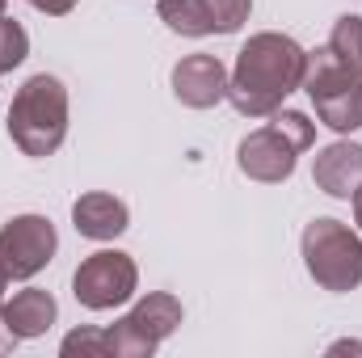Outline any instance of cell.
<instances>
[{"label":"cell","instance_id":"cell-15","mask_svg":"<svg viewBox=\"0 0 362 358\" xmlns=\"http://www.w3.org/2000/svg\"><path fill=\"white\" fill-rule=\"evenodd\" d=\"M25 55H30V34L21 30V21L0 17V76L13 72V68H21Z\"/></svg>","mask_w":362,"mask_h":358},{"label":"cell","instance_id":"cell-8","mask_svg":"<svg viewBox=\"0 0 362 358\" xmlns=\"http://www.w3.org/2000/svg\"><path fill=\"white\" fill-rule=\"evenodd\" d=\"M55 249H59V236H55V224L47 215H17L0 228V266L17 282L47 270Z\"/></svg>","mask_w":362,"mask_h":358},{"label":"cell","instance_id":"cell-18","mask_svg":"<svg viewBox=\"0 0 362 358\" xmlns=\"http://www.w3.org/2000/svg\"><path fill=\"white\" fill-rule=\"evenodd\" d=\"M38 13H47V17H64V13H72L81 0H30Z\"/></svg>","mask_w":362,"mask_h":358},{"label":"cell","instance_id":"cell-10","mask_svg":"<svg viewBox=\"0 0 362 358\" xmlns=\"http://www.w3.org/2000/svg\"><path fill=\"white\" fill-rule=\"evenodd\" d=\"M312 181L329 198H354V190L362 185V144L337 139V144L320 148L312 161Z\"/></svg>","mask_w":362,"mask_h":358},{"label":"cell","instance_id":"cell-2","mask_svg":"<svg viewBox=\"0 0 362 358\" xmlns=\"http://www.w3.org/2000/svg\"><path fill=\"white\" fill-rule=\"evenodd\" d=\"M68 135V89L59 76H30L8 105V139L25 156H55Z\"/></svg>","mask_w":362,"mask_h":358},{"label":"cell","instance_id":"cell-14","mask_svg":"<svg viewBox=\"0 0 362 358\" xmlns=\"http://www.w3.org/2000/svg\"><path fill=\"white\" fill-rule=\"evenodd\" d=\"M329 51H333L346 68H354V72L362 76V17L358 13H341V17L333 21Z\"/></svg>","mask_w":362,"mask_h":358},{"label":"cell","instance_id":"cell-3","mask_svg":"<svg viewBox=\"0 0 362 358\" xmlns=\"http://www.w3.org/2000/svg\"><path fill=\"white\" fill-rule=\"evenodd\" d=\"M316 144V122H308L299 110H274L270 122L249 131L236 148L240 173L262 185H278L295 173V161Z\"/></svg>","mask_w":362,"mask_h":358},{"label":"cell","instance_id":"cell-5","mask_svg":"<svg viewBox=\"0 0 362 358\" xmlns=\"http://www.w3.org/2000/svg\"><path fill=\"white\" fill-rule=\"evenodd\" d=\"M299 249H303V266L316 287L337 291V295L362 287V236L350 224L320 215L303 228Z\"/></svg>","mask_w":362,"mask_h":358},{"label":"cell","instance_id":"cell-16","mask_svg":"<svg viewBox=\"0 0 362 358\" xmlns=\"http://www.w3.org/2000/svg\"><path fill=\"white\" fill-rule=\"evenodd\" d=\"M202 4L211 17V34H236L253 13V0H202Z\"/></svg>","mask_w":362,"mask_h":358},{"label":"cell","instance_id":"cell-19","mask_svg":"<svg viewBox=\"0 0 362 358\" xmlns=\"http://www.w3.org/2000/svg\"><path fill=\"white\" fill-rule=\"evenodd\" d=\"M17 342H21V337H17V333L8 329V321H4V312H0V354H8V350H13Z\"/></svg>","mask_w":362,"mask_h":358},{"label":"cell","instance_id":"cell-4","mask_svg":"<svg viewBox=\"0 0 362 358\" xmlns=\"http://www.w3.org/2000/svg\"><path fill=\"white\" fill-rule=\"evenodd\" d=\"M299 89L312 97L316 118L329 131L354 135L362 127V76L354 68H346L329 47L308 51V68H303V85Z\"/></svg>","mask_w":362,"mask_h":358},{"label":"cell","instance_id":"cell-22","mask_svg":"<svg viewBox=\"0 0 362 358\" xmlns=\"http://www.w3.org/2000/svg\"><path fill=\"white\" fill-rule=\"evenodd\" d=\"M4 8H8V0H0V17H4Z\"/></svg>","mask_w":362,"mask_h":358},{"label":"cell","instance_id":"cell-17","mask_svg":"<svg viewBox=\"0 0 362 358\" xmlns=\"http://www.w3.org/2000/svg\"><path fill=\"white\" fill-rule=\"evenodd\" d=\"M64 358H110V342H105V329H72L59 346Z\"/></svg>","mask_w":362,"mask_h":358},{"label":"cell","instance_id":"cell-12","mask_svg":"<svg viewBox=\"0 0 362 358\" xmlns=\"http://www.w3.org/2000/svg\"><path fill=\"white\" fill-rule=\"evenodd\" d=\"M0 312H4V321H8V329H13L21 342H30V337H42V333L55 325L59 304H55V295H51V291L25 287V291H17Z\"/></svg>","mask_w":362,"mask_h":358},{"label":"cell","instance_id":"cell-20","mask_svg":"<svg viewBox=\"0 0 362 358\" xmlns=\"http://www.w3.org/2000/svg\"><path fill=\"white\" fill-rule=\"evenodd\" d=\"M350 202H354V224H358V232H362V185L354 190V198H350Z\"/></svg>","mask_w":362,"mask_h":358},{"label":"cell","instance_id":"cell-21","mask_svg":"<svg viewBox=\"0 0 362 358\" xmlns=\"http://www.w3.org/2000/svg\"><path fill=\"white\" fill-rule=\"evenodd\" d=\"M4 287H8V270L0 266V299H4Z\"/></svg>","mask_w":362,"mask_h":358},{"label":"cell","instance_id":"cell-1","mask_svg":"<svg viewBox=\"0 0 362 358\" xmlns=\"http://www.w3.org/2000/svg\"><path fill=\"white\" fill-rule=\"evenodd\" d=\"M303 68H308V51L295 38L274 34V30L253 34L240 47L236 68L228 76V101L245 118H270L303 85Z\"/></svg>","mask_w":362,"mask_h":358},{"label":"cell","instance_id":"cell-6","mask_svg":"<svg viewBox=\"0 0 362 358\" xmlns=\"http://www.w3.org/2000/svg\"><path fill=\"white\" fill-rule=\"evenodd\" d=\"M181 325V299L169 291L144 295L114 329H105L110 354L114 358H148L165 337H173Z\"/></svg>","mask_w":362,"mask_h":358},{"label":"cell","instance_id":"cell-11","mask_svg":"<svg viewBox=\"0 0 362 358\" xmlns=\"http://www.w3.org/2000/svg\"><path fill=\"white\" fill-rule=\"evenodd\" d=\"M72 224H76V232L89 236V241H114V236L127 232L131 211H127L122 198L101 194V190H89V194H81V198L72 202Z\"/></svg>","mask_w":362,"mask_h":358},{"label":"cell","instance_id":"cell-9","mask_svg":"<svg viewBox=\"0 0 362 358\" xmlns=\"http://www.w3.org/2000/svg\"><path fill=\"white\" fill-rule=\"evenodd\" d=\"M173 97L189 110H211L228 97V68L219 55H185L173 64Z\"/></svg>","mask_w":362,"mask_h":358},{"label":"cell","instance_id":"cell-7","mask_svg":"<svg viewBox=\"0 0 362 358\" xmlns=\"http://www.w3.org/2000/svg\"><path fill=\"white\" fill-rule=\"evenodd\" d=\"M135 287H139V270H135V258L122 249H97L72 274V295L89 312H110L127 304Z\"/></svg>","mask_w":362,"mask_h":358},{"label":"cell","instance_id":"cell-13","mask_svg":"<svg viewBox=\"0 0 362 358\" xmlns=\"http://www.w3.org/2000/svg\"><path fill=\"white\" fill-rule=\"evenodd\" d=\"M156 8H160V21L173 34H185V38H206L211 34V17H206L202 0H160Z\"/></svg>","mask_w":362,"mask_h":358}]
</instances>
